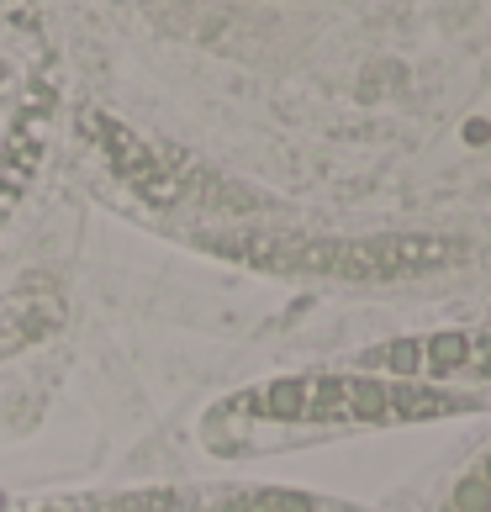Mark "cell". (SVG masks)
Returning a JSON list of instances; mask_svg holds the SVG:
<instances>
[{"label": "cell", "mask_w": 491, "mask_h": 512, "mask_svg": "<svg viewBox=\"0 0 491 512\" xmlns=\"http://www.w3.org/2000/svg\"><path fill=\"white\" fill-rule=\"evenodd\" d=\"M206 254L249 264L270 275H317V280H407L428 275L460 259L455 238H428V233H386V238H312L286 233V227H233V233H201Z\"/></svg>", "instance_id": "6da1fadb"}, {"label": "cell", "mask_w": 491, "mask_h": 512, "mask_svg": "<svg viewBox=\"0 0 491 512\" xmlns=\"http://www.w3.org/2000/svg\"><path fill=\"white\" fill-rule=\"evenodd\" d=\"M243 407L275 423H386V417H444L460 402L418 386H381L365 375H301L243 396Z\"/></svg>", "instance_id": "7a4b0ae2"}, {"label": "cell", "mask_w": 491, "mask_h": 512, "mask_svg": "<svg viewBox=\"0 0 491 512\" xmlns=\"http://www.w3.org/2000/svg\"><path fill=\"white\" fill-rule=\"evenodd\" d=\"M80 127H85V138L101 148L106 169H111V175H117L143 206H154V212H175V206H191V196H196L191 169L169 164L159 148H154V143H143L127 122H117L111 111L85 106V111H80Z\"/></svg>", "instance_id": "3957f363"}, {"label": "cell", "mask_w": 491, "mask_h": 512, "mask_svg": "<svg viewBox=\"0 0 491 512\" xmlns=\"http://www.w3.org/2000/svg\"><path fill=\"white\" fill-rule=\"evenodd\" d=\"M53 127H59V80L43 69L22 85L11 127H6V138H0V227H6L11 212L27 201L37 169L48 159Z\"/></svg>", "instance_id": "277c9868"}, {"label": "cell", "mask_w": 491, "mask_h": 512, "mask_svg": "<svg viewBox=\"0 0 491 512\" xmlns=\"http://www.w3.org/2000/svg\"><path fill=\"white\" fill-rule=\"evenodd\" d=\"M59 322H64V296L53 291V280L32 275V280H22V291H11L0 333H16V344H32V338L53 333Z\"/></svg>", "instance_id": "5b68a950"}, {"label": "cell", "mask_w": 491, "mask_h": 512, "mask_svg": "<svg viewBox=\"0 0 491 512\" xmlns=\"http://www.w3.org/2000/svg\"><path fill=\"white\" fill-rule=\"evenodd\" d=\"M59 512H191L175 491H122V497H74Z\"/></svg>", "instance_id": "8992f818"}, {"label": "cell", "mask_w": 491, "mask_h": 512, "mask_svg": "<svg viewBox=\"0 0 491 512\" xmlns=\"http://www.w3.org/2000/svg\"><path fill=\"white\" fill-rule=\"evenodd\" d=\"M212 512H317V502L296 491H243V497L217 502Z\"/></svg>", "instance_id": "52a82bcc"}, {"label": "cell", "mask_w": 491, "mask_h": 512, "mask_svg": "<svg viewBox=\"0 0 491 512\" xmlns=\"http://www.w3.org/2000/svg\"><path fill=\"white\" fill-rule=\"evenodd\" d=\"M6 96H11V69L0 64V101H6Z\"/></svg>", "instance_id": "ba28073f"}, {"label": "cell", "mask_w": 491, "mask_h": 512, "mask_svg": "<svg viewBox=\"0 0 491 512\" xmlns=\"http://www.w3.org/2000/svg\"><path fill=\"white\" fill-rule=\"evenodd\" d=\"M11 6H16V0H0V11H11Z\"/></svg>", "instance_id": "9c48e42d"}]
</instances>
